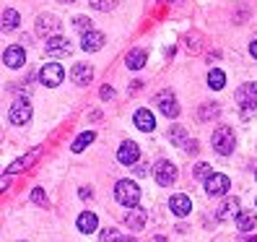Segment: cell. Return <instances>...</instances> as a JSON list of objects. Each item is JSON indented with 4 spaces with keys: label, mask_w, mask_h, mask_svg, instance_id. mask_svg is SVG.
Listing matches in <instances>:
<instances>
[{
    "label": "cell",
    "mask_w": 257,
    "mask_h": 242,
    "mask_svg": "<svg viewBox=\"0 0 257 242\" xmlns=\"http://www.w3.org/2000/svg\"><path fill=\"white\" fill-rule=\"evenodd\" d=\"M210 143H213L216 154L229 156L231 151H234V146H236V135H234V130L229 125H221V128L213 130V135H210Z\"/></svg>",
    "instance_id": "cell-2"
},
{
    "label": "cell",
    "mask_w": 257,
    "mask_h": 242,
    "mask_svg": "<svg viewBox=\"0 0 257 242\" xmlns=\"http://www.w3.org/2000/svg\"><path fill=\"white\" fill-rule=\"evenodd\" d=\"M249 52H252V57L257 60V42H252V44H249Z\"/></svg>",
    "instance_id": "cell-35"
},
{
    "label": "cell",
    "mask_w": 257,
    "mask_h": 242,
    "mask_svg": "<svg viewBox=\"0 0 257 242\" xmlns=\"http://www.w3.org/2000/svg\"><path fill=\"white\" fill-rule=\"evenodd\" d=\"M101 242H125V239L119 237L117 229H104V232H101Z\"/></svg>",
    "instance_id": "cell-27"
},
{
    "label": "cell",
    "mask_w": 257,
    "mask_h": 242,
    "mask_svg": "<svg viewBox=\"0 0 257 242\" xmlns=\"http://www.w3.org/2000/svg\"><path fill=\"white\" fill-rule=\"evenodd\" d=\"M135 125H138V130H143V133H151L156 128V117L151 115V110H138L135 112Z\"/></svg>",
    "instance_id": "cell-18"
},
{
    "label": "cell",
    "mask_w": 257,
    "mask_h": 242,
    "mask_svg": "<svg viewBox=\"0 0 257 242\" xmlns=\"http://www.w3.org/2000/svg\"><path fill=\"white\" fill-rule=\"evenodd\" d=\"M73 26L78 29V32H83V34H86V32H91V21H88L86 16H78V19L73 21Z\"/></svg>",
    "instance_id": "cell-28"
},
{
    "label": "cell",
    "mask_w": 257,
    "mask_h": 242,
    "mask_svg": "<svg viewBox=\"0 0 257 242\" xmlns=\"http://www.w3.org/2000/svg\"><path fill=\"white\" fill-rule=\"evenodd\" d=\"M32 159H34V156H29V159H19V162H13L11 167H8V172H21V170H24V167H26V164L32 162Z\"/></svg>",
    "instance_id": "cell-31"
},
{
    "label": "cell",
    "mask_w": 257,
    "mask_h": 242,
    "mask_svg": "<svg viewBox=\"0 0 257 242\" xmlns=\"http://www.w3.org/2000/svg\"><path fill=\"white\" fill-rule=\"evenodd\" d=\"M65 3H73V0H65Z\"/></svg>",
    "instance_id": "cell-36"
},
{
    "label": "cell",
    "mask_w": 257,
    "mask_h": 242,
    "mask_svg": "<svg viewBox=\"0 0 257 242\" xmlns=\"http://www.w3.org/2000/svg\"><path fill=\"white\" fill-rule=\"evenodd\" d=\"M125 63H127L130 70H141L146 65V52L143 50H130L127 57H125Z\"/></svg>",
    "instance_id": "cell-20"
},
{
    "label": "cell",
    "mask_w": 257,
    "mask_h": 242,
    "mask_svg": "<svg viewBox=\"0 0 257 242\" xmlns=\"http://www.w3.org/2000/svg\"><path fill=\"white\" fill-rule=\"evenodd\" d=\"M229 188H231V180L226 175H216L213 172L210 177H205V193L208 195H226Z\"/></svg>",
    "instance_id": "cell-7"
},
{
    "label": "cell",
    "mask_w": 257,
    "mask_h": 242,
    "mask_svg": "<svg viewBox=\"0 0 257 242\" xmlns=\"http://www.w3.org/2000/svg\"><path fill=\"white\" fill-rule=\"evenodd\" d=\"M112 97H114V92H112L109 86H104V89H101V99H112Z\"/></svg>",
    "instance_id": "cell-33"
},
{
    "label": "cell",
    "mask_w": 257,
    "mask_h": 242,
    "mask_svg": "<svg viewBox=\"0 0 257 242\" xmlns=\"http://www.w3.org/2000/svg\"><path fill=\"white\" fill-rule=\"evenodd\" d=\"M241 211H239V201L236 198H229L221 208H218V219L221 221H229V219H234V216H239Z\"/></svg>",
    "instance_id": "cell-19"
},
{
    "label": "cell",
    "mask_w": 257,
    "mask_h": 242,
    "mask_svg": "<svg viewBox=\"0 0 257 242\" xmlns=\"http://www.w3.org/2000/svg\"><path fill=\"white\" fill-rule=\"evenodd\" d=\"M104 42H107V37H104L101 32H86L83 34V39H81V50L83 52H96V50H101L104 47Z\"/></svg>",
    "instance_id": "cell-11"
},
{
    "label": "cell",
    "mask_w": 257,
    "mask_h": 242,
    "mask_svg": "<svg viewBox=\"0 0 257 242\" xmlns=\"http://www.w3.org/2000/svg\"><path fill=\"white\" fill-rule=\"evenodd\" d=\"M236 226H239L241 232L254 229V214H249V211H241V214L236 216Z\"/></svg>",
    "instance_id": "cell-22"
},
{
    "label": "cell",
    "mask_w": 257,
    "mask_h": 242,
    "mask_svg": "<svg viewBox=\"0 0 257 242\" xmlns=\"http://www.w3.org/2000/svg\"><path fill=\"white\" fill-rule=\"evenodd\" d=\"M8 120H11V125H26L29 120H32V104L19 99V102H13V107L8 112Z\"/></svg>",
    "instance_id": "cell-6"
},
{
    "label": "cell",
    "mask_w": 257,
    "mask_h": 242,
    "mask_svg": "<svg viewBox=\"0 0 257 242\" xmlns=\"http://www.w3.org/2000/svg\"><path fill=\"white\" fill-rule=\"evenodd\" d=\"M254 177H257V172H254Z\"/></svg>",
    "instance_id": "cell-37"
},
{
    "label": "cell",
    "mask_w": 257,
    "mask_h": 242,
    "mask_svg": "<svg viewBox=\"0 0 257 242\" xmlns=\"http://www.w3.org/2000/svg\"><path fill=\"white\" fill-rule=\"evenodd\" d=\"M146 219H148V214H146V208H138V206H133V208H130V214L125 216V224L130 226L133 232H138V229H143V224H146Z\"/></svg>",
    "instance_id": "cell-16"
},
{
    "label": "cell",
    "mask_w": 257,
    "mask_h": 242,
    "mask_svg": "<svg viewBox=\"0 0 257 242\" xmlns=\"http://www.w3.org/2000/svg\"><path fill=\"white\" fill-rule=\"evenodd\" d=\"M223 84H226V75H223V70L213 68V70L208 73V86H210V89H216V92H218V89H223Z\"/></svg>",
    "instance_id": "cell-24"
},
{
    "label": "cell",
    "mask_w": 257,
    "mask_h": 242,
    "mask_svg": "<svg viewBox=\"0 0 257 242\" xmlns=\"http://www.w3.org/2000/svg\"><path fill=\"white\" fill-rule=\"evenodd\" d=\"M236 104L241 107V115L249 117L257 110V84H241L236 89Z\"/></svg>",
    "instance_id": "cell-3"
},
{
    "label": "cell",
    "mask_w": 257,
    "mask_h": 242,
    "mask_svg": "<svg viewBox=\"0 0 257 242\" xmlns=\"http://www.w3.org/2000/svg\"><path fill=\"white\" fill-rule=\"evenodd\" d=\"M203 117H210V115H218V107H203V112H200Z\"/></svg>",
    "instance_id": "cell-32"
},
{
    "label": "cell",
    "mask_w": 257,
    "mask_h": 242,
    "mask_svg": "<svg viewBox=\"0 0 257 242\" xmlns=\"http://www.w3.org/2000/svg\"><path fill=\"white\" fill-rule=\"evenodd\" d=\"M169 208H172V214H174V216H187L190 211H192V201L187 198L185 193H177V195H172Z\"/></svg>",
    "instance_id": "cell-13"
},
{
    "label": "cell",
    "mask_w": 257,
    "mask_h": 242,
    "mask_svg": "<svg viewBox=\"0 0 257 242\" xmlns=\"http://www.w3.org/2000/svg\"><path fill=\"white\" fill-rule=\"evenodd\" d=\"M32 201H34V203H39V206H47V195H44V190H42V188H37V190L32 193Z\"/></svg>",
    "instance_id": "cell-30"
},
{
    "label": "cell",
    "mask_w": 257,
    "mask_h": 242,
    "mask_svg": "<svg viewBox=\"0 0 257 242\" xmlns=\"http://www.w3.org/2000/svg\"><path fill=\"white\" fill-rule=\"evenodd\" d=\"M135 172H138V175H148V170H146V164H138V167H135Z\"/></svg>",
    "instance_id": "cell-34"
},
{
    "label": "cell",
    "mask_w": 257,
    "mask_h": 242,
    "mask_svg": "<svg viewBox=\"0 0 257 242\" xmlns=\"http://www.w3.org/2000/svg\"><path fill=\"white\" fill-rule=\"evenodd\" d=\"M19 26V13L13 8H6L3 11V32H11V29Z\"/></svg>",
    "instance_id": "cell-23"
},
{
    "label": "cell",
    "mask_w": 257,
    "mask_h": 242,
    "mask_svg": "<svg viewBox=\"0 0 257 242\" xmlns=\"http://www.w3.org/2000/svg\"><path fill=\"white\" fill-rule=\"evenodd\" d=\"M88 3H91V8H96V11H101V13L117 8V0H88Z\"/></svg>",
    "instance_id": "cell-26"
},
{
    "label": "cell",
    "mask_w": 257,
    "mask_h": 242,
    "mask_svg": "<svg viewBox=\"0 0 257 242\" xmlns=\"http://www.w3.org/2000/svg\"><path fill=\"white\" fill-rule=\"evenodd\" d=\"M169 138H172L174 146H187V133H185V128H179V125H174L169 130Z\"/></svg>",
    "instance_id": "cell-25"
},
{
    "label": "cell",
    "mask_w": 257,
    "mask_h": 242,
    "mask_svg": "<svg viewBox=\"0 0 257 242\" xmlns=\"http://www.w3.org/2000/svg\"><path fill=\"white\" fill-rule=\"evenodd\" d=\"M138 159H141V148H138V143H135V141H125L122 146H119V151H117V162L119 164L130 167V164H135Z\"/></svg>",
    "instance_id": "cell-8"
},
{
    "label": "cell",
    "mask_w": 257,
    "mask_h": 242,
    "mask_svg": "<svg viewBox=\"0 0 257 242\" xmlns=\"http://www.w3.org/2000/svg\"><path fill=\"white\" fill-rule=\"evenodd\" d=\"M63 78H65V68L60 65V63H47V65L39 70V81L44 86H50V89L60 86V84H63Z\"/></svg>",
    "instance_id": "cell-4"
},
{
    "label": "cell",
    "mask_w": 257,
    "mask_h": 242,
    "mask_svg": "<svg viewBox=\"0 0 257 242\" xmlns=\"http://www.w3.org/2000/svg\"><path fill=\"white\" fill-rule=\"evenodd\" d=\"M75 226H78V232L91 234V232H96L99 219H96V214H91V211H83V214L78 216V221H75Z\"/></svg>",
    "instance_id": "cell-17"
},
{
    "label": "cell",
    "mask_w": 257,
    "mask_h": 242,
    "mask_svg": "<svg viewBox=\"0 0 257 242\" xmlns=\"http://www.w3.org/2000/svg\"><path fill=\"white\" fill-rule=\"evenodd\" d=\"M3 63H6L8 68H21V65L26 63V52H24V47H19V44L8 47V50L3 52Z\"/></svg>",
    "instance_id": "cell-14"
},
{
    "label": "cell",
    "mask_w": 257,
    "mask_h": 242,
    "mask_svg": "<svg viewBox=\"0 0 257 242\" xmlns=\"http://www.w3.org/2000/svg\"><path fill=\"white\" fill-rule=\"evenodd\" d=\"M154 177H156V183L159 185H164V188H169V185H174L177 183V167L172 162H166V159H161L156 167H154Z\"/></svg>",
    "instance_id": "cell-5"
},
{
    "label": "cell",
    "mask_w": 257,
    "mask_h": 242,
    "mask_svg": "<svg viewBox=\"0 0 257 242\" xmlns=\"http://www.w3.org/2000/svg\"><path fill=\"white\" fill-rule=\"evenodd\" d=\"M44 50H47L50 57H60V55H68V52H70V42H68L65 37L55 34V37H47V44H44Z\"/></svg>",
    "instance_id": "cell-9"
},
{
    "label": "cell",
    "mask_w": 257,
    "mask_h": 242,
    "mask_svg": "<svg viewBox=\"0 0 257 242\" xmlns=\"http://www.w3.org/2000/svg\"><path fill=\"white\" fill-rule=\"evenodd\" d=\"M114 198H117L119 206H125V208L138 206V201H141V188H138V183H133V180H119L117 188H114Z\"/></svg>",
    "instance_id": "cell-1"
},
{
    "label": "cell",
    "mask_w": 257,
    "mask_h": 242,
    "mask_svg": "<svg viewBox=\"0 0 257 242\" xmlns=\"http://www.w3.org/2000/svg\"><path fill=\"white\" fill-rule=\"evenodd\" d=\"M88 143H94V133H91V130H86V133H81L78 138L73 141V146H70V148L75 151V154H81V151H83V148H86Z\"/></svg>",
    "instance_id": "cell-21"
},
{
    "label": "cell",
    "mask_w": 257,
    "mask_h": 242,
    "mask_svg": "<svg viewBox=\"0 0 257 242\" xmlns=\"http://www.w3.org/2000/svg\"><path fill=\"white\" fill-rule=\"evenodd\" d=\"M70 78H73V84L86 86V84H91V78H94V68L88 63H75L73 70H70Z\"/></svg>",
    "instance_id": "cell-12"
},
{
    "label": "cell",
    "mask_w": 257,
    "mask_h": 242,
    "mask_svg": "<svg viewBox=\"0 0 257 242\" xmlns=\"http://www.w3.org/2000/svg\"><path fill=\"white\" fill-rule=\"evenodd\" d=\"M213 172H210V164H205V162H200V164H195V177H210Z\"/></svg>",
    "instance_id": "cell-29"
},
{
    "label": "cell",
    "mask_w": 257,
    "mask_h": 242,
    "mask_svg": "<svg viewBox=\"0 0 257 242\" xmlns=\"http://www.w3.org/2000/svg\"><path fill=\"white\" fill-rule=\"evenodd\" d=\"M156 104H159V110H161L166 117H177V115H179V104H177V99H174L172 92H161V94L156 97Z\"/></svg>",
    "instance_id": "cell-10"
},
{
    "label": "cell",
    "mask_w": 257,
    "mask_h": 242,
    "mask_svg": "<svg viewBox=\"0 0 257 242\" xmlns=\"http://www.w3.org/2000/svg\"><path fill=\"white\" fill-rule=\"evenodd\" d=\"M60 32V21L55 16H39L37 19V34L42 37H55Z\"/></svg>",
    "instance_id": "cell-15"
}]
</instances>
